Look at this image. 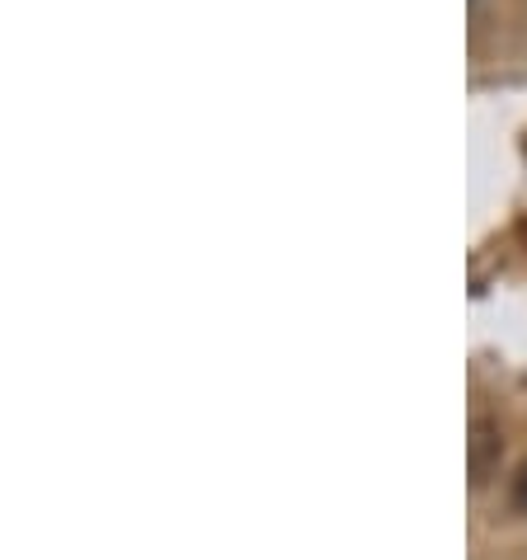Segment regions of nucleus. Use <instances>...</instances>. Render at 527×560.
<instances>
[{"mask_svg": "<svg viewBox=\"0 0 527 560\" xmlns=\"http://www.w3.org/2000/svg\"><path fill=\"white\" fill-rule=\"evenodd\" d=\"M494 457H500V439H494V429L490 424H476V439H471V476L485 480Z\"/></svg>", "mask_w": 527, "mask_h": 560, "instance_id": "obj_1", "label": "nucleus"}, {"mask_svg": "<svg viewBox=\"0 0 527 560\" xmlns=\"http://www.w3.org/2000/svg\"><path fill=\"white\" fill-rule=\"evenodd\" d=\"M508 500H514L518 513H527V462L518 466V476H514V490H508Z\"/></svg>", "mask_w": 527, "mask_h": 560, "instance_id": "obj_2", "label": "nucleus"}]
</instances>
